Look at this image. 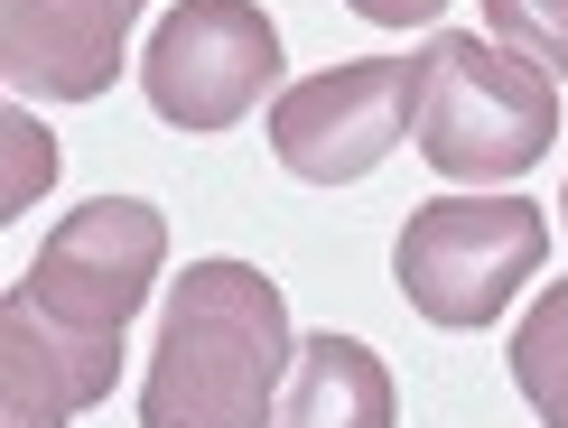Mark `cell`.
Wrapping results in <instances>:
<instances>
[{"label": "cell", "mask_w": 568, "mask_h": 428, "mask_svg": "<svg viewBox=\"0 0 568 428\" xmlns=\"http://www.w3.org/2000/svg\"><path fill=\"white\" fill-rule=\"evenodd\" d=\"M271 84L280 29L262 19V0H186L150 29V57H140V93L178 131H233Z\"/></svg>", "instance_id": "8992f818"}, {"label": "cell", "mask_w": 568, "mask_h": 428, "mask_svg": "<svg viewBox=\"0 0 568 428\" xmlns=\"http://www.w3.org/2000/svg\"><path fill=\"white\" fill-rule=\"evenodd\" d=\"M513 383L540 410V428H568V279L531 298V317L513 326Z\"/></svg>", "instance_id": "30bf717a"}, {"label": "cell", "mask_w": 568, "mask_h": 428, "mask_svg": "<svg viewBox=\"0 0 568 428\" xmlns=\"http://www.w3.org/2000/svg\"><path fill=\"white\" fill-rule=\"evenodd\" d=\"M354 19H373V29H419V19H438L447 0H345Z\"/></svg>", "instance_id": "4fadbf2b"}, {"label": "cell", "mask_w": 568, "mask_h": 428, "mask_svg": "<svg viewBox=\"0 0 568 428\" xmlns=\"http://www.w3.org/2000/svg\"><path fill=\"white\" fill-rule=\"evenodd\" d=\"M140 0H0V75L19 103H93L122 75Z\"/></svg>", "instance_id": "52a82bcc"}, {"label": "cell", "mask_w": 568, "mask_h": 428, "mask_svg": "<svg viewBox=\"0 0 568 428\" xmlns=\"http://www.w3.org/2000/svg\"><path fill=\"white\" fill-rule=\"evenodd\" d=\"M410 140L438 177L485 186V177H523L550 159L559 140V84L531 57H513L485 29H447L419 47V112Z\"/></svg>", "instance_id": "7a4b0ae2"}, {"label": "cell", "mask_w": 568, "mask_h": 428, "mask_svg": "<svg viewBox=\"0 0 568 428\" xmlns=\"http://www.w3.org/2000/svg\"><path fill=\"white\" fill-rule=\"evenodd\" d=\"M159 261H169V224H159V205L93 196V205H75L38 243V271L19 279V298H29L47 326H65V336L122 345V326L140 317V298L159 289Z\"/></svg>", "instance_id": "277c9868"}, {"label": "cell", "mask_w": 568, "mask_h": 428, "mask_svg": "<svg viewBox=\"0 0 568 428\" xmlns=\"http://www.w3.org/2000/svg\"><path fill=\"white\" fill-rule=\"evenodd\" d=\"M112 373H122V345L65 336L10 289V307H0V428H65L84 400L112 391Z\"/></svg>", "instance_id": "ba28073f"}, {"label": "cell", "mask_w": 568, "mask_h": 428, "mask_svg": "<svg viewBox=\"0 0 568 428\" xmlns=\"http://www.w3.org/2000/svg\"><path fill=\"white\" fill-rule=\"evenodd\" d=\"M410 112H419V57H354L280 93L271 150L307 186H354L410 140Z\"/></svg>", "instance_id": "5b68a950"}, {"label": "cell", "mask_w": 568, "mask_h": 428, "mask_svg": "<svg viewBox=\"0 0 568 428\" xmlns=\"http://www.w3.org/2000/svg\"><path fill=\"white\" fill-rule=\"evenodd\" d=\"M550 261V214L531 196H429L392 243V279L429 326H494Z\"/></svg>", "instance_id": "3957f363"}, {"label": "cell", "mask_w": 568, "mask_h": 428, "mask_svg": "<svg viewBox=\"0 0 568 428\" xmlns=\"http://www.w3.org/2000/svg\"><path fill=\"white\" fill-rule=\"evenodd\" d=\"M298 364L290 298L252 261H186L159 307L140 428H271L280 383Z\"/></svg>", "instance_id": "6da1fadb"}, {"label": "cell", "mask_w": 568, "mask_h": 428, "mask_svg": "<svg viewBox=\"0 0 568 428\" xmlns=\"http://www.w3.org/2000/svg\"><path fill=\"white\" fill-rule=\"evenodd\" d=\"M47 177H57V150H47V131L29 122V103H10V196H0V205L19 214V205H29Z\"/></svg>", "instance_id": "7c38bea8"}, {"label": "cell", "mask_w": 568, "mask_h": 428, "mask_svg": "<svg viewBox=\"0 0 568 428\" xmlns=\"http://www.w3.org/2000/svg\"><path fill=\"white\" fill-rule=\"evenodd\" d=\"M559 214H568V196H559Z\"/></svg>", "instance_id": "5bb4252c"}, {"label": "cell", "mask_w": 568, "mask_h": 428, "mask_svg": "<svg viewBox=\"0 0 568 428\" xmlns=\"http://www.w3.org/2000/svg\"><path fill=\"white\" fill-rule=\"evenodd\" d=\"M485 29L531 57L550 84H568V0H485Z\"/></svg>", "instance_id": "8fae6325"}, {"label": "cell", "mask_w": 568, "mask_h": 428, "mask_svg": "<svg viewBox=\"0 0 568 428\" xmlns=\"http://www.w3.org/2000/svg\"><path fill=\"white\" fill-rule=\"evenodd\" d=\"M271 428H392V373L364 336H307L290 383H280Z\"/></svg>", "instance_id": "9c48e42d"}]
</instances>
